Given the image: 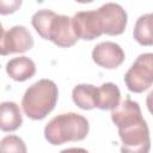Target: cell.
<instances>
[{
	"label": "cell",
	"mask_w": 153,
	"mask_h": 153,
	"mask_svg": "<svg viewBox=\"0 0 153 153\" xmlns=\"http://www.w3.org/2000/svg\"><path fill=\"white\" fill-rule=\"evenodd\" d=\"M4 38H5V31H4L2 24L0 23V55H5V51H4Z\"/></svg>",
	"instance_id": "cell-19"
},
{
	"label": "cell",
	"mask_w": 153,
	"mask_h": 153,
	"mask_svg": "<svg viewBox=\"0 0 153 153\" xmlns=\"http://www.w3.org/2000/svg\"><path fill=\"white\" fill-rule=\"evenodd\" d=\"M121 100V92L117 85L112 82H104L97 87L96 108L100 110H114Z\"/></svg>",
	"instance_id": "cell-13"
},
{
	"label": "cell",
	"mask_w": 153,
	"mask_h": 153,
	"mask_svg": "<svg viewBox=\"0 0 153 153\" xmlns=\"http://www.w3.org/2000/svg\"><path fill=\"white\" fill-rule=\"evenodd\" d=\"M57 97L59 90L56 84L49 79H41L25 91L22 99V106L29 118L43 120L54 110Z\"/></svg>",
	"instance_id": "cell-3"
},
{
	"label": "cell",
	"mask_w": 153,
	"mask_h": 153,
	"mask_svg": "<svg viewBox=\"0 0 153 153\" xmlns=\"http://www.w3.org/2000/svg\"><path fill=\"white\" fill-rule=\"evenodd\" d=\"M71 19L74 35L78 39L92 41L103 33L102 24L96 11H80Z\"/></svg>",
	"instance_id": "cell-7"
},
{
	"label": "cell",
	"mask_w": 153,
	"mask_h": 153,
	"mask_svg": "<svg viewBox=\"0 0 153 153\" xmlns=\"http://www.w3.org/2000/svg\"><path fill=\"white\" fill-rule=\"evenodd\" d=\"M88 121L75 112L60 114L53 117L44 128V137L51 145L84 140L88 134Z\"/></svg>",
	"instance_id": "cell-2"
},
{
	"label": "cell",
	"mask_w": 153,
	"mask_h": 153,
	"mask_svg": "<svg viewBox=\"0 0 153 153\" xmlns=\"http://www.w3.org/2000/svg\"><path fill=\"white\" fill-rule=\"evenodd\" d=\"M0 153H27L26 145L17 135H7L0 141Z\"/></svg>",
	"instance_id": "cell-16"
},
{
	"label": "cell",
	"mask_w": 153,
	"mask_h": 153,
	"mask_svg": "<svg viewBox=\"0 0 153 153\" xmlns=\"http://www.w3.org/2000/svg\"><path fill=\"white\" fill-rule=\"evenodd\" d=\"M60 153H88V151L80 148V147H72V148H66L62 149Z\"/></svg>",
	"instance_id": "cell-18"
},
{
	"label": "cell",
	"mask_w": 153,
	"mask_h": 153,
	"mask_svg": "<svg viewBox=\"0 0 153 153\" xmlns=\"http://www.w3.org/2000/svg\"><path fill=\"white\" fill-rule=\"evenodd\" d=\"M124 57L126 55L121 45L111 41L100 42L92 50V60L106 69L117 68L123 63Z\"/></svg>",
	"instance_id": "cell-8"
},
{
	"label": "cell",
	"mask_w": 153,
	"mask_h": 153,
	"mask_svg": "<svg viewBox=\"0 0 153 153\" xmlns=\"http://www.w3.org/2000/svg\"><path fill=\"white\" fill-rule=\"evenodd\" d=\"M99 17L103 33L110 36H117L123 33L127 26L128 17L123 7L116 2H106L102 5L97 11Z\"/></svg>",
	"instance_id": "cell-6"
},
{
	"label": "cell",
	"mask_w": 153,
	"mask_h": 153,
	"mask_svg": "<svg viewBox=\"0 0 153 153\" xmlns=\"http://www.w3.org/2000/svg\"><path fill=\"white\" fill-rule=\"evenodd\" d=\"M22 5V0H0V14L16 12Z\"/></svg>",
	"instance_id": "cell-17"
},
{
	"label": "cell",
	"mask_w": 153,
	"mask_h": 153,
	"mask_svg": "<svg viewBox=\"0 0 153 153\" xmlns=\"http://www.w3.org/2000/svg\"><path fill=\"white\" fill-rule=\"evenodd\" d=\"M110 115L111 121L114 122V124H116L117 128L143 120L139 103L131 100L129 97L120 102V104L114 110H111Z\"/></svg>",
	"instance_id": "cell-10"
},
{
	"label": "cell",
	"mask_w": 153,
	"mask_h": 153,
	"mask_svg": "<svg viewBox=\"0 0 153 153\" xmlns=\"http://www.w3.org/2000/svg\"><path fill=\"white\" fill-rule=\"evenodd\" d=\"M124 82L130 92L140 93L153 84V54L145 53L137 56L124 74Z\"/></svg>",
	"instance_id": "cell-4"
},
{
	"label": "cell",
	"mask_w": 153,
	"mask_h": 153,
	"mask_svg": "<svg viewBox=\"0 0 153 153\" xmlns=\"http://www.w3.org/2000/svg\"><path fill=\"white\" fill-rule=\"evenodd\" d=\"M133 36L136 42L141 45H152L153 44V33H152V13H146L135 23Z\"/></svg>",
	"instance_id": "cell-15"
},
{
	"label": "cell",
	"mask_w": 153,
	"mask_h": 153,
	"mask_svg": "<svg viewBox=\"0 0 153 153\" xmlns=\"http://www.w3.org/2000/svg\"><path fill=\"white\" fill-rule=\"evenodd\" d=\"M97 87L90 84H79L72 91V98L76 106L82 110H92L96 108Z\"/></svg>",
	"instance_id": "cell-14"
},
{
	"label": "cell",
	"mask_w": 153,
	"mask_h": 153,
	"mask_svg": "<svg viewBox=\"0 0 153 153\" xmlns=\"http://www.w3.org/2000/svg\"><path fill=\"white\" fill-rule=\"evenodd\" d=\"M6 72L13 80L25 81L35 75L36 65L27 56H19L11 59L6 63Z\"/></svg>",
	"instance_id": "cell-11"
},
{
	"label": "cell",
	"mask_w": 153,
	"mask_h": 153,
	"mask_svg": "<svg viewBox=\"0 0 153 153\" xmlns=\"http://www.w3.org/2000/svg\"><path fill=\"white\" fill-rule=\"evenodd\" d=\"M31 23L42 38L51 41L57 47L68 48L78 41L72 27V19L67 16L44 8L32 16Z\"/></svg>",
	"instance_id": "cell-1"
},
{
	"label": "cell",
	"mask_w": 153,
	"mask_h": 153,
	"mask_svg": "<svg viewBox=\"0 0 153 153\" xmlns=\"http://www.w3.org/2000/svg\"><path fill=\"white\" fill-rule=\"evenodd\" d=\"M33 47V38L30 31L23 25H14L7 32L4 38L5 55L25 53Z\"/></svg>",
	"instance_id": "cell-9"
},
{
	"label": "cell",
	"mask_w": 153,
	"mask_h": 153,
	"mask_svg": "<svg viewBox=\"0 0 153 153\" xmlns=\"http://www.w3.org/2000/svg\"><path fill=\"white\" fill-rule=\"evenodd\" d=\"M118 136L122 141L121 153H148L151 139L148 126L145 120L118 128Z\"/></svg>",
	"instance_id": "cell-5"
},
{
	"label": "cell",
	"mask_w": 153,
	"mask_h": 153,
	"mask_svg": "<svg viewBox=\"0 0 153 153\" xmlns=\"http://www.w3.org/2000/svg\"><path fill=\"white\" fill-rule=\"evenodd\" d=\"M23 123V117L18 104L14 102L0 103V129L2 131H13Z\"/></svg>",
	"instance_id": "cell-12"
}]
</instances>
